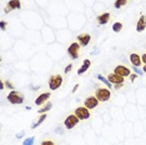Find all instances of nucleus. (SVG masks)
Instances as JSON below:
<instances>
[{"label":"nucleus","instance_id":"1","mask_svg":"<svg viewBox=\"0 0 146 145\" xmlns=\"http://www.w3.org/2000/svg\"><path fill=\"white\" fill-rule=\"evenodd\" d=\"M95 96L98 98V100L100 103H105V101H109L111 98V93L110 89L108 88H98L95 91Z\"/></svg>","mask_w":146,"mask_h":145},{"label":"nucleus","instance_id":"2","mask_svg":"<svg viewBox=\"0 0 146 145\" xmlns=\"http://www.w3.org/2000/svg\"><path fill=\"white\" fill-rule=\"evenodd\" d=\"M8 101L13 105H18V104L20 105L24 103V95L16 90H11L10 93L8 94Z\"/></svg>","mask_w":146,"mask_h":145},{"label":"nucleus","instance_id":"3","mask_svg":"<svg viewBox=\"0 0 146 145\" xmlns=\"http://www.w3.org/2000/svg\"><path fill=\"white\" fill-rule=\"evenodd\" d=\"M62 76L59 74H55V75H51L50 78H49V88H50V90H58L59 88L62 85Z\"/></svg>","mask_w":146,"mask_h":145},{"label":"nucleus","instance_id":"4","mask_svg":"<svg viewBox=\"0 0 146 145\" xmlns=\"http://www.w3.org/2000/svg\"><path fill=\"white\" fill-rule=\"evenodd\" d=\"M80 48H81L80 43H71V44L69 45L68 54L72 60H76V59L79 58V55H80Z\"/></svg>","mask_w":146,"mask_h":145},{"label":"nucleus","instance_id":"5","mask_svg":"<svg viewBox=\"0 0 146 145\" xmlns=\"http://www.w3.org/2000/svg\"><path fill=\"white\" fill-rule=\"evenodd\" d=\"M79 123H80V119H79L75 114H71V115H69V116H66V119L64 120V126L68 130H71V129H74Z\"/></svg>","mask_w":146,"mask_h":145},{"label":"nucleus","instance_id":"6","mask_svg":"<svg viewBox=\"0 0 146 145\" xmlns=\"http://www.w3.org/2000/svg\"><path fill=\"white\" fill-rule=\"evenodd\" d=\"M74 114H75L80 120H88L89 118H90V115H91V114H90V110H89L88 108H85V106H79V108H76L75 111H74Z\"/></svg>","mask_w":146,"mask_h":145},{"label":"nucleus","instance_id":"7","mask_svg":"<svg viewBox=\"0 0 146 145\" xmlns=\"http://www.w3.org/2000/svg\"><path fill=\"white\" fill-rule=\"evenodd\" d=\"M99 103H100V101L98 100V98H96L95 95L94 96H88L84 100V106L88 108L89 110H92V109H95L96 106H98Z\"/></svg>","mask_w":146,"mask_h":145},{"label":"nucleus","instance_id":"8","mask_svg":"<svg viewBox=\"0 0 146 145\" xmlns=\"http://www.w3.org/2000/svg\"><path fill=\"white\" fill-rule=\"evenodd\" d=\"M114 72L117 74V75H120V76H122V78L130 76L131 75V70L127 67H125V65H117V67H115Z\"/></svg>","mask_w":146,"mask_h":145},{"label":"nucleus","instance_id":"9","mask_svg":"<svg viewBox=\"0 0 146 145\" xmlns=\"http://www.w3.org/2000/svg\"><path fill=\"white\" fill-rule=\"evenodd\" d=\"M108 80L110 81L112 85H115V84H124L125 78H122V76H120V75L115 74V72H110V74L108 75Z\"/></svg>","mask_w":146,"mask_h":145},{"label":"nucleus","instance_id":"10","mask_svg":"<svg viewBox=\"0 0 146 145\" xmlns=\"http://www.w3.org/2000/svg\"><path fill=\"white\" fill-rule=\"evenodd\" d=\"M50 96H51V93H42V94H40L38 98L35 99V105H38V106L44 105L46 101L50 99Z\"/></svg>","mask_w":146,"mask_h":145},{"label":"nucleus","instance_id":"11","mask_svg":"<svg viewBox=\"0 0 146 145\" xmlns=\"http://www.w3.org/2000/svg\"><path fill=\"white\" fill-rule=\"evenodd\" d=\"M145 29H146V16L142 14L140 18H139L137 23H136V31L141 33V31H144Z\"/></svg>","mask_w":146,"mask_h":145},{"label":"nucleus","instance_id":"12","mask_svg":"<svg viewBox=\"0 0 146 145\" xmlns=\"http://www.w3.org/2000/svg\"><path fill=\"white\" fill-rule=\"evenodd\" d=\"M78 41L80 43L81 47H88L89 43L91 41V35L90 34H80V35H78Z\"/></svg>","mask_w":146,"mask_h":145},{"label":"nucleus","instance_id":"13","mask_svg":"<svg viewBox=\"0 0 146 145\" xmlns=\"http://www.w3.org/2000/svg\"><path fill=\"white\" fill-rule=\"evenodd\" d=\"M130 63L132 65H134V67H140V65L142 64V60H141V57L139 54H136V53H131L130 54Z\"/></svg>","mask_w":146,"mask_h":145},{"label":"nucleus","instance_id":"14","mask_svg":"<svg viewBox=\"0 0 146 145\" xmlns=\"http://www.w3.org/2000/svg\"><path fill=\"white\" fill-rule=\"evenodd\" d=\"M110 18H111L110 13H102V14L99 15L96 19H98V23L100 25H106L109 23V20H110Z\"/></svg>","mask_w":146,"mask_h":145},{"label":"nucleus","instance_id":"15","mask_svg":"<svg viewBox=\"0 0 146 145\" xmlns=\"http://www.w3.org/2000/svg\"><path fill=\"white\" fill-rule=\"evenodd\" d=\"M91 67V61L89 60V59H85L84 61H82V65L80 68H79V70H78V74L79 75H82L84 74V72H86L89 70V68Z\"/></svg>","mask_w":146,"mask_h":145},{"label":"nucleus","instance_id":"16","mask_svg":"<svg viewBox=\"0 0 146 145\" xmlns=\"http://www.w3.org/2000/svg\"><path fill=\"white\" fill-rule=\"evenodd\" d=\"M6 8H9L10 10H14V9H20L21 8V1H20V0H9Z\"/></svg>","mask_w":146,"mask_h":145},{"label":"nucleus","instance_id":"17","mask_svg":"<svg viewBox=\"0 0 146 145\" xmlns=\"http://www.w3.org/2000/svg\"><path fill=\"white\" fill-rule=\"evenodd\" d=\"M46 116H48V115H46V113H45V114H40V116H39V119L36 120L34 124L31 125V129H36V128H38V126H40V125L42 124V121H45Z\"/></svg>","mask_w":146,"mask_h":145},{"label":"nucleus","instance_id":"18","mask_svg":"<svg viewBox=\"0 0 146 145\" xmlns=\"http://www.w3.org/2000/svg\"><path fill=\"white\" fill-rule=\"evenodd\" d=\"M51 108H52V103H45L40 109H39L38 113L39 114H45V113H48V111L50 110Z\"/></svg>","mask_w":146,"mask_h":145},{"label":"nucleus","instance_id":"19","mask_svg":"<svg viewBox=\"0 0 146 145\" xmlns=\"http://www.w3.org/2000/svg\"><path fill=\"white\" fill-rule=\"evenodd\" d=\"M98 79H99V80H100V81H101V83H104V84H105V85H106V86H108L109 89H110V88H112V86H114V85H112V84L110 83V81H109V80H108V78L102 76V75H101V74H99V75H98Z\"/></svg>","mask_w":146,"mask_h":145},{"label":"nucleus","instance_id":"20","mask_svg":"<svg viewBox=\"0 0 146 145\" xmlns=\"http://www.w3.org/2000/svg\"><path fill=\"white\" fill-rule=\"evenodd\" d=\"M111 29H112V31H114V33H120L122 30V23H120V21L114 23Z\"/></svg>","mask_w":146,"mask_h":145},{"label":"nucleus","instance_id":"21","mask_svg":"<svg viewBox=\"0 0 146 145\" xmlns=\"http://www.w3.org/2000/svg\"><path fill=\"white\" fill-rule=\"evenodd\" d=\"M127 1H129V0H116L114 6L116 9H120V8H122V6H125L126 4H127Z\"/></svg>","mask_w":146,"mask_h":145},{"label":"nucleus","instance_id":"22","mask_svg":"<svg viewBox=\"0 0 146 145\" xmlns=\"http://www.w3.org/2000/svg\"><path fill=\"white\" fill-rule=\"evenodd\" d=\"M34 143H35V138L30 136V138H26V139L23 141V145H34Z\"/></svg>","mask_w":146,"mask_h":145},{"label":"nucleus","instance_id":"23","mask_svg":"<svg viewBox=\"0 0 146 145\" xmlns=\"http://www.w3.org/2000/svg\"><path fill=\"white\" fill-rule=\"evenodd\" d=\"M72 67H74L72 64H69L68 67H65V69H64V72H65V74H69V72L72 70Z\"/></svg>","mask_w":146,"mask_h":145},{"label":"nucleus","instance_id":"24","mask_svg":"<svg viewBox=\"0 0 146 145\" xmlns=\"http://www.w3.org/2000/svg\"><path fill=\"white\" fill-rule=\"evenodd\" d=\"M6 24H8V23H6L5 20H1V21H0V29H1V31H5Z\"/></svg>","mask_w":146,"mask_h":145},{"label":"nucleus","instance_id":"25","mask_svg":"<svg viewBox=\"0 0 146 145\" xmlns=\"http://www.w3.org/2000/svg\"><path fill=\"white\" fill-rule=\"evenodd\" d=\"M41 145H55L52 140H42L41 141Z\"/></svg>","mask_w":146,"mask_h":145},{"label":"nucleus","instance_id":"26","mask_svg":"<svg viewBox=\"0 0 146 145\" xmlns=\"http://www.w3.org/2000/svg\"><path fill=\"white\" fill-rule=\"evenodd\" d=\"M132 69H134V71L136 72V74L137 75H142L144 74V72H142L141 70H140V68H137V67H134V65H132Z\"/></svg>","mask_w":146,"mask_h":145},{"label":"nucleus","instance_id":"27","mask_svg":"<svg viewBox=\"0 0 146 145\" xmlns=\"http://www.w3.org/2000/svg\"><path fill=\"white\" fill-rule=\"evenodd\" d=\"M5 86L8 88V89H11V90H14V85H13L9 80H6V81H5Z\"/></svg>","mask_w":146,"mask_h":145},{"label":"nucleus","instance_id":"28","mask_svg":"<svg viewBox=\"0 0 146 145\" xmlns=\"http://www.w3.org/2000/svg\"><path fill=\"white\" fill-rule=\"evenodd\" d=\"M136 78H137V74H131V75H130V80H131V83H134V81L136 80Z\"/></svg>","mask_w":146,"mask_h":145},{"label":"nucleus","instance_id":"29","mask_svg":"<svg viewBox=\"0 0 146 145\" xmlns=\"http://www.w3.org/2000/svg\"><path fill=\"white\" fill-rule=\"evenodd\" d=\"M122 86H124V84H115V85H114V88L116 89V90H119V89H121Z\"/></svg>","mask_w":146,"mask_h":145},{"label":"nucleus","instance_id":"30","mask_svg":"<svg viewBox=\"0 0 146 145\" xmlns=\"http://www.w3.org/2000/svg\"><path fill=\"white\" fill-rule=\"evenodd\" d=\"M4 88H5V81L0 80V89H1V90H4Z\"/></svg>","mask_w":146,"mask_h":145},{"label":"nucleus","instance_id":"31","mask_svg":"<svg viewBox=\"0 0 146 145\" xmlns=\"http://www.w3.org/2000/svg\"><path fill=\"white\" fill-rule=\"evenodd\" d=\"M141 60H142V63L146 65V53L145 54H142V57H141Z\"/></svg>","mask_w":146,"mask_h":145},{"label":"nucleus","instance_id":"32","mask_svg":"<svg viewBox=\"0 0 146 145\" xmlns=\"http://www.w3.org/2000/svg\"><path fill=\"white\" fill-rule=\"evenodd\" d=\"M55 133H58V134H64V133H62V129H61V128H56V129H55Z\"/></svg>","mask_w":146,"mask_h":145},{"label":"nucleus","instance_id":"33","mask_svg":"<svg viewBox=\"0 0 146 145\" xmlns=\"http://www.w3.org/2000/svg\"><path fill=\"white\" fill-rule=\"evenodd\" d=\"M79 89V84H76L74 88H72V93H76V90H78Z\"/></svg>","mask_w":146,"mask_h":145},{"label":"nucleus","instance_id":"34","mask_svg":"<svg viewBox=\"0 0 146 145\" xmlns=\"http://www.w3.org/2000/svg\"><path fill=\"white\" fill-rule=\"evenodd\" d=\"M24 134H25V131H21V133H20V134H18V135H16V138H18V139H19V138L24 136Z\"/></svg>","mask_w":146,"mask_h":145},{"label":"nucleus","instance_id":"35","mask_svg":"<svg viewBox=\"0 0 146 145\" xmlns=\"http://www.w3.org/2000/svg\"><path fill=\"white\" fill-rule=\"evenodd\" d=\"M10 11H11V10H10L9 8H5V9H4V13H5V14H9Z\"/></svg>","mask_w":146,"mask_h":145},{"label":"nucleus","instance_id":"36","mask_svg":"<svg viewBox=\"0 0 146 145\" xmlns=\"http://www.w3.org/2000/svg\"><path fill=\"white\" fill-rule=\"evenodd\" d=\"M142 71L146 72V65H144V68H142Z\"/></svg>","mask_w":146,"mask_h":145}]
</instances>
